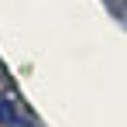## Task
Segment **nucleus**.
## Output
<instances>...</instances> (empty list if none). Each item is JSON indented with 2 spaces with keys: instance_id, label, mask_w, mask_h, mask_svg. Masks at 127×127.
Segmentation results:
<instances>
[{
  "instance_id": "1",
  "label": "nucleus",
  "mask_w": 127,
  "mask_h": 127,
  "mask_svg": "<svg viewBox=\"0 0 127 127\" xmlns=\"http://www.w3.org/2000/svg\"><path fill=\"white\" fill-rule=\"evenodd\" d=\"M0 127H38V117L28 110V103L14 89L0 93Z\"/></svg>"
},
{
  "instance_id": "2",
  "label": "nucleus",
  "mask_w": 127,
  "mask_h": 127,
  "mask_svg": "<svg viewBox=\"0 0 127 127\" xmlns=\"http://www.w3.org/2000/svg\"><path fill=\"white\" fill-rule=\"evenodd\" d=\"M106 3H110V10H113V14H120V17L127 21V0H106Z\"/></svg>"
}]
</instances>
